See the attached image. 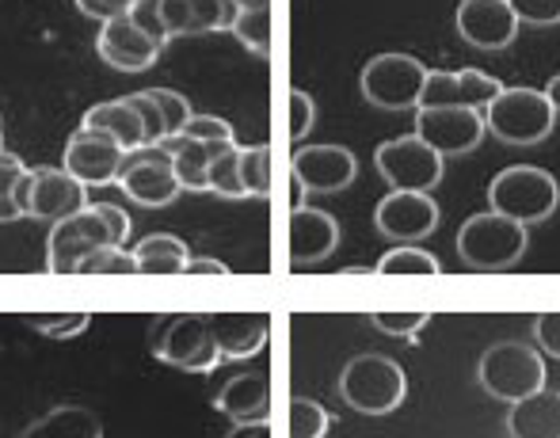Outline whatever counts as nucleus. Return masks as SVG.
<instances>
[{
  "instance_id": "nucleus-2",
  "label": "nucleus",
  "mask_w": 560,
  "mask_h": 438,
  "mask_svg": "<svg viewBox=\"0 0 560 438\" xmlns=\"http://www.w3.org/2000/svg\"><path fill=\"white\" fill-rule=\"evenodd\" d=\"M149 351L161 363L176 366L187 374H210L222 363V351L210 332L207 312H172V317H153L149 324Z\"/></svg>"
},
{
  "instance_id": "nucleus-43",
  "label": "nucleus",
  "mask_w": 560,
  "mask_h": 438,
  "mask_svg": "<svg viewBox=\"0 0 560 438\" xmlns=\"http://www.w3.org/2000/svg\"><path fill=\"white\" fill-rule=\"evenodd\" d=\"M141 0H77V8H81L84 15H92V20L107 23V20H118V15H133L138 12Z\"/></svg>"
},
{
  "instance_id": "nucleus-45",
  "label": "nucleus",
  "mask_w": 560,
  "mask_h": 438,
  "mask_svg": "<svg viewBox=\"0 0 560 438\" xmlns=\"http://www.w3.org/2000/svg\"><path fill=\"white\" fill-rule=\"evenodd\" d=\"M225 438H271V424H233Z\"/></svg>"
},
{
  "instance_id": "nucleus-39",
  "label": "nucleus",
  "mask_w": 560,
  "mask_h": 438,
  "mask_svg": "<svg viewBox=\"0 0 560 438\" xmlns=\"http://www.w3.org/2000/svg\"><path fill=\"white\" fill-rule=\"evenodd\" d=\"M508 4L518 15V23H530V27H557L560 23V0H508Z\"/></svg>"
},
{
  "instance_id": "nucleus-11",
  "label": "nucleus",
  "mask_w": 560,
  "mask_h": 438,
  "mask_svg": "<svg viewBox=\"0 0 560 438\" xmlns=\"http://www.w3.org/2000/svg\"><path fill=\"white\" fill-rule=\"evenodd\" d=\"M374 164L393 191H435L446 171V156L435 153L416 134L382 142L374 153Z\"/></svg>"
},
{
  "instance_id": "nucleus-15",
  "label": "nucleus",
  "mask_w": 560,
  "mask_h": 438,
  "mask_svg": "<svg viewBox=\"0 0 560 438\" xmlns=\"http://www.w3.org/2000/svg\"><path fill=\"white\" fill-rule=\"evenodd\" d=\"M290 171H294V184L302 187V191L336 194L354 184L359 161H354V153L347 145H302V149H294Z\"/></svg>"
},
{
  "instance_id": "nucleus-37",
  "label": "nucleus",
  "mask_w": 560,
  "mask_h": 438,
  "mask_svg": "<svg viewBox=\"0 0 560 438\" xmlns=\"http://www.w3.org/2000/svg\"><path fill=\"white\" fill-rule=\"evenodd\" d=\"M145 96L153 99L156 107H161V115H164V127H168V138H176V134H184V127L191 122V104H187L184 96H179L176 88H145ZM164 138V142H168Z\"/></svg>"
},
{
  "instance_id": "nucleus-42",
  "label": "nucleus",
  "mask_w": 560,
  "mask_h": 438,
  "mask_svg": "<svg viewBox=\"0 0 560 438\" xmlns=\"http://www.w3.org/2000/svg\"><path fill=\"white\" fill-rule=\"evenodd\" d=\"M534 343L541 355L560 358V309H546L534 317Z\"/></svg>"
},
{
  "instance_id": "nucleus-48",
  "label": "nucleus",
  "mask_w": 560,
  "mask_h": 438,
  "mask_svg": "<svg viewBox=\"0 0 560 438\" xmlns=\"http://www.w3.org/2000/svg\"><path fill=\"white\" fill-rule=\"evenodd\" d=\"M0 153H4V130H0Z\"/></svg>"
},
{
  "instance_id": "nucleus-26",
  "label": "nucleus",
  "mask_w": 560,
  "mask_h": 438,
  "mask_svg": "<svg viewBox=\"0 0 560 438\" xmlns=\"http://www.w3.org/2000/svg\"><path fill=\"white\" fill-rule=\"evenodd\" d=\"M133 260H138V275L168 279V275H184L191 252H187L184 240L172 237V233H153V237L138 240V248H133Z\"/></svg>"
},
{
  "instance_id": "nucleus-35",
  "label": "nucleus",
  "mask_w": 560,
  "mask_h": 438,
  "mask_svg": "<svg viewBox=\"0 0 560 438\" xmlns=\"http://www.w3.org/2000/svg\"><path fill=\"white\" fill-rule=\"evenodd\" d=\"M77 275H92V279L96 275H138V260H133V252H126V248L107 245V248H96V252L84 256Z\"/></svg>"
},
{
  "instance_id": "nucleus-29",
  "label": "nucleus",
  "mask_w": 560,
  "mask_h": 438,
  "mask_svg": "<svg viewBox=\"0 0 560 438\" xmlns=\"http://www.w3.org/2000/svg\"><path fill=\"white\" fill-rule=\"evenodd\" d=\"M207 191L222 194V199H248V191L241 184V145L236 142L214 149L207 171Z\"/></svg>"
},
{
  "instance_id": "nucleus-4",
  "label": "nucleus",
  "mask_w": 560,
  "mask_h": 438,
  "mask_svg": "<svg viewBox=\"0 0 560 438\" xmlns=\"http://www.w3.org/2000/svg\"><path fill=\"white\" fill-rule=\"evenodd\" d=\"M530 248V229L511 217L495 214H472L457 229V256L472 271H511Z\"/></svg>"
},
{
  "instance_id": "nucleus-25",
  "label": "nucleus",
  "mask_w": 560,
  "mask_h": 438,
  "mask_svg": "<svg viewBox=\"0 0 560 438\" xmlns=\"http://www.w3.org/2000/svg\"><path fill=\"white\" fill-rule=\"evenodd\" d=\"M20 438H104V419L84 404H58L38 416Z\"/></svg>"
},
{
  "instance_id": "nucleus-5",
  "label": "nucleus",
  "mask_w": 560,
  "mask_h": 438,
  "mask_svg": "<svg viewBox=\"0 0 560 438\" xmlns=\"http://www.w3.org/2000/svg\"><path fill=\"white\" fill-rule=\"evenodd\" d=\"M339 393L359 416H389L408 401V374L385 355H354L339 374Z\"/></svg>"
},
{
  "instance_id": "nucleus-12",
  "label": "nucleus",
  "mask_w": 560,
  "mask_h": 438,
  "mask_svg": "<svg viewBox=\"0 0 560 438\" xmlns=\"http://www.w3.org/2000/svg\"><path fill=\"white\" fill-rule=\"evenodd\" d=\"M164 43H168L164 27H149V23L133 12V15L107 20L104 27H100L96 50L107 66L118 69V73H145V69H153V61L161 58Z\"/></svg>"
},
{
  "instance_id": "nucleus-34",
  "label": "nucleus",
  "mask_w": 560,
  "mask_h": 438,
  "mask_svg": "<svg viewBox=\"0 0 560 438\" xmlns=\"http://www.w3.org/2000/svg\"><path fill=\"white\" fill-rule=\"evenodd\" d=\"M23 176H27V164L4 149V153H0V225H4V222H20V217H23L20 199H15Z\"/></svg>"
},
{
  "instance_id": "nucleus-16",
  "label": "nucleus",
  "mask_w": 560,
  "mask_h": 438,
  "mask_svg": "<svg viewBox=\"0 0 560 438\" xmlns=\"http://www.w3.org/2000/svg\"><path fill=\"white\" fill-rule=\"evenodd\" d=\"M457 35L477 50H508L518 35V15L511 12L508 0H462L457 4Z\"/></svg>"
},
{
  "instance_id": "nucleus-40",
  "label": "nucleus",
  "mask_w": 560,
  "mask_h": 438,
  "mask_svg": "<svg viewBox=\"0 0 560 438\" xmlns=\"http://www.w3.org/2000/svg\"><path fill=\"white\" fill-rule=\"evenodd\" d=\"M126 99H130V107L138 111L141 127H145V145H161L164 138H168V127H164L161 107H156L145 92H133V96H126Z\"/></svg>"
},
{
  "instance_id": "nucleus-3",
  "label": "nucleus",
  "mask_w": 560,
  "mask_h": 438,
  "mask_svg": "<svg viewBox=\"0 0 560 438\" xmlns=\"http://www.w3.org/2000/svg\"><path fill=\"white\" fill-rule=\"evenodd\" d=\"M488 202L495 214L511 217L518 225L549 222L560 206V184L553 171L534 168V164H511L488 184Z\"/></svg>"
},
{
  "instance_id": "nucleus-41",
  "label": "nucleus",
  "mask_w": 560,
  "mask_h": 438,
  "mask_svg": "<svg viewBox=\"0 0 560 438\" xmlns=\"http://www.w3.org/2000/svg\"><path fill=\"white\" fill-rule=\"evenodd\" d=\"M317 122V104L305 88H290V138L302 142Z\"/></svg>"
},
{
  "instance_id": "nucleus-19",
  "label": "nucleus",
  "mask_w": 560,
  "mask_h": 438,
  "mask_svg": "<svg viewBox=\"0 0 560 438\" xmlns=\"http://www.w3.org/2000/svg\"><path fill=\"white\" fill-rule=\"evenodd\" d=\"M164 35H214L229 31L236 20V0H161L156 4Z\"/></svg>"
},
{
  "instance_id": "nucleus-22",
  "label": "nucleus",
  "mask_w": 560,
  "mask_h": 438,
  "mask_svg": "<svg viewBox=\"0 0 560 438\" xmlns=\"http://www.w3.org/2000/svg\"><path fill=\"white\" fill-rule=\"evenodd\" d=\"M214 409L233 424H267L271 419V378L267 374H236L222 386Z\"/></svg>"
},
{
  "instance_id": "nucleus-24",
  "label": "nucleus",
  "mask_w": 560,
  "mask_h": 438,
  "mask_svg": "<svg viewBox=\"0 0 560 438\" xmlns=\"http://www.w3.org/2000/svg\"><path fill=\"white\" fill-rule=\"evenodd\" d=\"M81 127L112 138V142L122 145L126 153L145 145V127H141V119H138V111L130 107V99H107V104L89 107Z\"/></svg>"
},
{
  "instance_id": "nucleus-32",
  "label": "nucleus",
  "mask_w": 560,
  "mask_h": 438,
  "mask_svg": "<svg viewBox=\"0 0 560 438\" xmlns=\"http://www.w3.org/2000/svg\"><path fill=\"white\" fill-rule=\"evenodd\" d=\"M241 184L248 191V199H267L271 194V149L241 145Z\"/></svg>"
},
{
  "instance_id": "nucleus-44",
  "label": "nucleus",
  "mask_w": 560,
  "mask_h": 438,
  "mask_svg": "<svg viewBox=\"0 0 560 438\" xmlns=\"http://www.w3.org/2000/svg\"><path fill=\"white\" fill-rule=\"evenodd\" d=\"M184 275H218V279H225L229 275V268L222 260H207V256H191L187 260V271Z\"/></svg>"
},
{
  "instance_id": "nucleus-8",
  "label": "nucleus",
  "mask_w": 560,
  "mask_h": 438,
  "mask_svg": "<svg viewBox=\"0 0 560 438\" xmlns=\"http://www.w3.org/2000/svg\"><path fill=\"white\" fill-rule=\"evenodd\" d=\"M428 81V66L412 54H377L359 76L362 99L382 111H408L420 107V92Z\"/></svg>"
},
{
  "instance_id": "nucleus-27",
  "label": "nucleus",
  "mask_w": 560,
  "mask_h": 438,
  "mask_svg": "<svg viewBox=\"0 0 560 438\" xmlns=\"http://www.w3.org/2000/svg\"><path fill=\"white\" fill-rule=\"evenodd\" d=\"M164 149L172 153V168H176V179L184 191H207V171H210V156H214L218 145L195 142V138H168Z\"/></svg>"
},
{
  "instance_id": "nucleus-13",
  "label": "nucleus",
  "mask_w": 560,
  "mask_h": 438,
  "mask_svg": "<svg viewBox=\"0 0 560 438\" xmlns=\"http://www.w3.org/2000/svg\"><path fill=\"white\" fill-rule=\"evenodd\" d=\"M443 222L431 191H389L374 210V229L393 245H420Z\"/></svg>"
},
{
  "instance_id": "nucleus-7",
  "label": "nucleus",
  "mask_w": 560,
  "mask_h": 438,
  "mask_svg": "<svg viewBox=\"0 0 560 438\" xmlns=\"http://www.w3.org/2000/svg\"><path fill=\"white\" fill-rule=\"evenodd\" d=\"M557 111L538 88H503L485 107V127L503 145H538L553 134Z\"/></svg>"
},
{
  "instance_id": "nucleus-1",
  "label": "nucleus",
  "mask_w": 560,
  "mask_h": 438,
  "mask_svg": "<svg viewBox=\"0 0 560 438\" xmlns=\"http://www.w3.org/2000/svg\"><path fill=\"white\" fill-rule=\"evenodd\" d=\"M130 240V217L122 206L112 202H89L84 210H77L73 217L58 222L46 240V268L50 275H77L81 260L96 248L118 245L122 248Z\"/></svg>"
},
{
  "instance_id": "nucleus-23",
  "label": "nucleus",
  "mask_w": 560,
  "mask_h": 438,
  "mask_svg": "<svg viewBox=\"0 0 560 438\" xmlns=\"http://www.w3.org/2000/svg\"><path fill=\"white\" fill-rule=\"evenodd\" d=\"M511 438H560V389H538L511 404L508 412Z\"/></svg>"
},
{
  "instance_id": "nucleus-31",
  "label": "nucleus",
  "mask_w": 560,
  "mask_h": 438,
  "mask_svg": "<svg viewBox=\"0 0 560 438\" xmlns=\"http://www.w3.org/2000/svg\"><path fill=\"white\" fill-rule=\"evenodd\" d=\"M27 320L35 332H43L46 340H77L84 328L92 324V312L84 309H66V312H27Z\"/></svg>"
},
{
  "instance_id": "nucleus-6",
  "label": "nucleus",
  "mask_w": 560,
  "mask_h": 438,
  "mask_svg": "<svg viewBox=\"0 0 560 438\" xmlns=\"http://www.w3.org/2000/svg\"><path fill=\"white\" fill-rule=\"evenodd\" d=\"M477 381L488 396L495 401H523V396L546 389V358L538 347L523 340H503L480 355L477 363Z\"/></svg>"
},
{
  "instance_id": "nucleus-28",
  "label": "nucleus",
  "mask_w": 560,
  "mask_h": 438,
  "mask_svg": "<svg viewBox=\"0 0 560 438\" xmlns=\"http://www.w3.org/2000/svg\"><path fill=\"white\" fill-rule=\"evenodd\" d=\"M374 271H377V275H385V279H397V275L439 279V275H443V263H439V256L428 252V248L400 245V248H389V252L374 263Z\"/></svg>"
},
{
  "instance_id": "nucleus-10",
  "label": "nucleus",
  "mask_w": 560,
  "mask_h": 438,
  "mask_svg": "<svg viewBox=\"0 0 560 438\" xmlns=\"http://www.w3.org/2000/svg\"><path fill=\"white\" fill-rule=\"evenodd\" d=\"M118 191L126 194L130 202L138 206H168V202L179 199V179H176V168H172V153L161 145H141V149H130L118 168Z\"/></svg>"
},
{
  "instance_id": "nucleus-21",
  "label": "nucleus",
  "mask_w": 560,
  "mask_h": 438,
  "mask_svg": "<svg viewBox=\"0 0 560 438\" xmlns=\"http://www.w3.org/2000/svg\"><path fill=\"white\" fill-rule=\"evenodd\" d=\"M214 343L222 351V358H252L267 347L271 335V320L267 312H207Z\"/></svg>"
},
{
  "instance_id": "nucleus-47",
  "label": "nucleus",
  "mask_w": 560,
  "mask_h": 438,
  "mask_svg": "<svg viewBox=\"0 0 560 438\" xmlns=\"http://www.w3.org/2000/svg\"><path fill=\"white\" fill-rule=\"evenodd\" d=\"M252 4H271V0H236V8H252Z\"/></svg>"
},
{
  "instance_id": "nucleus-36",
  "label": "nucleus",
  "mask_w": 560,
  "mask_h": 438,
  "mask_svg": "<svg viewBox=\"0 0 560 438\" xmlns=\"http://www.w3.org/2000/svg\"><path fill=\"white\" fill-rule=\"evenodd\" d=\"M328 412L310 396H294L290 401V438H325L328 435Z\"/></svg>"
},
{
  "instance_id": "nucleus-17",
  "label": "nucleus",
  "mask_w": 560,
  "mask_h": 438,
  "mask_svg": "<svg viewBox=\"0 0 560 438\" xmlns=\"http://www.w3.org/2000/svg\"><path fill=\"white\" fill-rule=\"evenodd\" d=\"M126 161V149L115 145L112 138L96 134V130H77L73 138L66 142V156H61V168L69 176H77L84 187H104L115 184L118 168Z\"/></svg>"
},
{
  "instance_id": "nucleus-33",
  "label": "nucleus",
  "mask_w": 560,
  "mask_h": 438,
  "mask_svg": "<svg viewBox=\"0 0 560 438\" xmlns=\"http://www.w3.org/2000/svg\"><path fill=\"white\" fill-rule=\"evenodd\" d=\"M370 324L385 335H397V340H412L431 324L428 309H374L370 312Z\"/></svg>"
},
{
  "instance_id": "nucleus-46",
  "label": "nucleus",
  "mask_w": 560,
  "mask_h": 438,
  "mask_svg": "<svg viewBox=\"0 0 560 438\" xmlns=\"http://www.w3.org/2000/svg\"><path fill=\"white\" fill-rule=\"evenodd\" d=\"M546 96H549V104H553V111L560 115V73L549 81V88H546Z\"/></svg>"
},
{
  "instance_id": "nucleus-18",
  "label": "nucleus",
  "mask_w": 560,
  "mask_h": 438,
  "mask_svg": "<svg viewBox=\"0 0 560 438\" xmlns=\"http://www.w3.org/2000/svg\"><path fill=\"white\" fill-rule=\"evenodd\" d=\"M500 92H503V84L495 81V76L480 73V69H462V73L428 69L420 107H477V111H485Z\"/></svg>"
},
{
  "instance_id": "nucleus-20",
  "label": "nucleus",
  "mask_w": 560,
  "mask_h": 438,
  "mask_svg": "<svg viewBox=\"0 0 560 438\" xmlns=\"http://www.w3.org/2000/svg\"><path fill=\"white\" fill-rule=\"evenodd\" d=\"M339 248V222L328 210L317 206H294L290 214V260L298 268L328 260Z\"/></svg>"
},
{
  "instance_id": "nucleus-9",
  "label": "nucleus",
  "mask_w": 560,
  "mask_h": 438,
  "mask_svg": "<svg viewBox=\"0 0 560 438\" xmlns=\"http://www.w3.org/2000/svg\"><path fill=\"white\" fill-rule=\"evenodd\" d=\"M15 199H20L23 217L58 225L89 206V187L77 176H69L66 168H27Z\"/></svg>"
},
{
  "instance_id": "nucleus-30",
  "label": "nucleus",
  "mask_w": 560,
  "mask_h": 438,
  "mask_svg": "<svg viewBox=\"0 0 560 438\" xmlns=\"http://www.w3.org/2000/svg\"><path fill=\"white\" fill-rule=\"evenodd\" d=\"M229 31H233L244 50H252L256 58H267L271 54V4L236 8V20Z\"/></svg>"
},
{
  "instance_id": "nucleus-14",
  "label": "nucleus",
  "mask_w": 560,
  "mask_h": 438,
  "mask_svg": "<svg viewBox=\"0 0 560 438\" xmlns=\"http://www.w3.org/2000/svg\"><path fill=\"white\" fill-rule=\"evenodd\" d=\"M485 134V115L477 107H416V138H423L443 156L472 153Z\"/></svg>"
},
{
  "instance_id": "nucleus-38",
  "label": "nucleus",
  "mask_w": 560,
  "mask_h": 438,
  "mask_svg": "<svg viewBox=\"0 0 560 438\" xmlns=\"http://www.w3.org/2000/svg\"><path fill=\"white\" fill-rule=\"evenodd\" d=\"M184 138H195V142H207V145H229L236 142L233 127L218 115H191V122L184 127Z\"/></svg>"
}]
</instances>
